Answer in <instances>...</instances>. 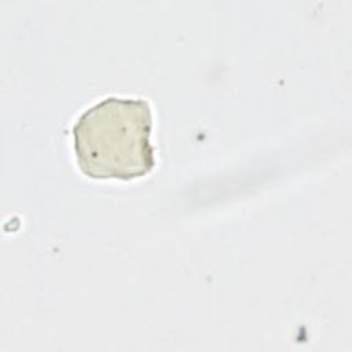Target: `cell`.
Wrapping results in <instances>:
<instances>
[{"label": "cell", "mask_w": 352, "mask_h": 352, "mask_svg": "<svg viewBox=\"0 0 352 352\" xmlns=\"http://www.w3.org/2000/svg\"><path fill=\"white\" fill-rule=\"evenodd\" d=\"M151 126L146 99L107 96L92 104L72 129L80 170L91 179L132 180L147 175L155 165Z\"/></svg>", "instance_id": "1"}]
</instances>
